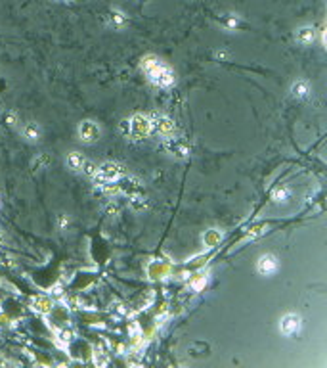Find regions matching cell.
Instances as JSON below:
<instances>
[{"instance_id": "9a60e30c", "label": "cell", "mask_w": 327, "mask_h": 368, "mask_svg": "<svg viewBox=\"0 0 327 368\" xmlns=\"http://www.w3.org/2000/svg\"><path fill=\"white\" fill-rule=\"evenodd\" d=\"M82 169H84V173H86V175H90V177H94V175H96V171H98V167H96L92 161H84V163H82Z\"/></svg>"}, {"instance_id": "ffe728a7", "label": "cell", "mask_w": 327, "mask_h": 368, "mask_svg": "<svg viewBox=\"0 0 327 368\" xmlns=\"http://www.w3.org/2000/svg\"><path fill=\"white\" fill-rule=\"evenodd\" d=\"M142 2H144V0H142Z\"/></svg>"}, {"instance_id": "e0dca14e", "label": "cell", "mask_w": 327, "mask_h": 368, "mask_svg": "<svg viewBox=\"0 0 327 368\" xmlns=\"http://www.w3.org/2000/svg\"><path fill=\"white\" fill-rule=\"evenodd\" d=\"M226 25L231 27V29H233V27H237V20H233V18H228V20H226Z\"/></svg>"}, {"instance_id": "9c48e42d", "label": "cell", "mask_w": 327, "mask_h": 368, "mask_svg": "<svg viewBox=\"0 0 327 368\" xmlns=\"http://www.w3.org/2000/svg\"><path fill=\"white\" fill-rule=\"evenodd\" d=\"M291 96L293 98H297V100H304V98H308L310 96V84L306 82V81H295L293 84H291Z\"/></svg>"}, {"instance_id": "ac0fdd59", "label": "cell", "mask_w": 327, "mask_h": 368, "mask_svg": "<svg viewBox=\"0 0 327 368\" xmlns=\"http://www.w3.org/2000/svg\"><path fill=\"white\" fill-rule=\"evenodd\" d=\"M69 338H71L69 332H61V340H63V342H69Z\"/></svg>"}, {"instance_id": "2e32d148", "label": "cell", "mask_w": 327, "mask_h": 368, "mask_svg": "<svg viewBox=\"0 0 327 368\" xmlns=\"http://www.w3.org/2000/svg\"><path fill=\"white\" fill-rule=\"evenodd\" d=\"M268 230V226L266 225H260V226H254L251 232H249V236L247 238H256V236H260V234H264Z\"/></svg>"}, {"instance_id": "3957f363", "label": "cell", "mask_w": 327, "mask_h": 368, "mask_svg": "<svg viewBox=\"0 0 327 368\" xmlns=\"http://www.w3.org/2000/svg\"><path fill=\"white\" fill-rule=\"evenodd\" d=\"M279 268V261L274 253H264L256 261V272L260 276H274Z\"/></svg>"}, {"instance_id": "30bf717a", "label": "cell", "mask_w": 327, "mask_h": 368, "mask_svg": "<svg viewBox=\"0 0 327 368\" xmlns=\"http://www.w3.org/2000/svg\"><path fill=\"white\" fill-rule=\"evenodd\" d=\"M107 23L113 27V29H123L126 25V16L119 10H111L107 14Z\"/></svg>"}, {"instance_id": "ba28073f", "label": "cell", "mask_w": 327, "mask_h": 368, "mask_svg": "<svg viewBox=\"0 0 327 368\" xmlns=\"http://www.w3.org/2000/svg\"><path fill=\"white\" fill-rule=\"evenodd\" d=\"M21 134L25 136L29 142H37V140H40V136H42V129H40L38 123L29 121V123H25V125L21 127Z\"/></svg>"}, {"instance_id": "d6986e66", "label": "cell", "mask_w": 327, "mask_h": 368, "mask_svg": "<svg viewBox=\"0 0 327 368\" xmlns=\"http://www.w3.org/2000/svg\"><path fill=\"white\" fill-rule=\"evenodd\" d=\"M96 363H100V365H105V357H101V355H98V353H96Z\"/></svg>"}, {"instance_id": "4fadbf2b", "label": "cell", "mask_w": 327, "mask_h": 368, "mask_svg": "<svg viewBox=\"0 0 327 368\" xmlns=\"http://www.w3.org/2000/svg\"><path fill=\"white\" fill-rule=\"evenodd\" d=\"M16 123H18V113H16V111H6V113L2 115V125L14 127Z\"/></svg>"}, {"instance_id": "7a4b0ae2", "label": "cell", "mask_w": 327, "mask_h": 368, "mask_svg": "<svg viewBox=\"0 0 327 368\" xmlns=\"http://www.w3.org/2000/svg\"><path fill=\"white\" fill-rule=\"evenodd\" d=\"M125 169L119 165V163H103L101 167H98L96 171V183L100 184H107V183H115L119 177H123Z\"/></svg>"}, {"instance_id": "8fae6325", "label": "cell", "mask_w": 327, "mask_h": 368, "mask_svg": "<svg viewBox=\"0 0 327 368\" xmlns=\"http://www.w3.org/2000/svg\"><path fill=\"white\" fill-rule=\"evenodd\" d=\"M82 163H84V159H82V154H78V152H71V154L67 156V167H69L71 171H80V169H82Z\"/></svg>"}, {"instance_id": "6da1fadb", "label": "cell", "mask_w": 327, "mask_h": 368, "mask_svg": "<svg viewBox=\"0 0 327 368\" xmlns=\"http://www.w3.org/2000/svg\"><path fill=\"white\" fill-rule=\"evenodd\" d=\"M142 67L148 73V77H150V81L153 84L163 86V88L174 84V71L169 65H165L161 60H157L153 56H148V58L142 60Z\"/></svg>"}, {"instance_id": "277c9868", "label": "cell", "mask_w": 327, "mask_h": 368, "mask_svg": "<svg viewBox=\"0 0 327 368\" xmlns=\"http://www.w3.org/2000/svg\"><path fill=\"white\" fill-rule=\"evenodd\" d=\"M301 328H302L301 316L293 315V313L285 315L283 318H281V322H279V330H281V334H283L285 338H293V336H297V334L301 332Z\"/></svg>"}, {"instance_id": "5bb4252c", "label": "cell", "mask_w": 327, "mask_h": 368, "mask_svg": "<svg viewBox=\"0 0 327 368\" xmlns=\"http://www.w3.org/2000/svg\"><path fill=\"white\" fill-rule=\"evenodd\" d=\"M157 129L163 132V134H169V132L174 131V123L169 121V119H161V123H157Z\"/></svg>"}, {"instance_id": "5b68a950", "label": "cell", "mask_w": 327, "mask_h": 368, "mask_svg": "<svg viewBox=\"0 0 327 368\" xmlns=\"http://www.w3.org/2000/svg\"><path fill=\"white\" fill-rule=\"evenodd\" d=\"M128 123H130V132H132L134 136H138V138L150 136V132L153 131V127H155V123H151L150 119L144 117V115H136V117H132Z\"/></svg>"}, {"instance_id": "8992f818", "label": "cell", "mask_w": 327, "mask_h": 368, "mask_svg": "<svg viewBox=\"0 0 327 368\" xmlns=\"http://www.w3.org/2000/svg\"><path fill=\"white\" fill-rule=\"evenodd\" d=\"M100 127L94 123V121H82L78 125V138L84 142V144H94L96 140H100Z\"/></svg>"}, {"instance_id": "52a82bcc", "label": "cell", "mask_w": 327, "mask_h": 368, "mask_svg": "<svg viewBox=\"0 0 327 368\" xmlns=\"http://www.w3.org/2000/svg\"><path fill=\"white\" fill-rule=\"evenodd\" d=\"M295 41L299 42V44H312L314 41H316V29L310 25H304V27H299L297 31H295Z\"/></svg>"}, {"instance_id": "7c38bea8", "label": "cell", "mask_w": 327, "mask_h": 368, "mask_svg": "<svg viewBox=\"0 0 327 368\" xmlns=\"http://www.w3.org/2000/svg\"><path fill=\"white\" fill-rule=\"evenodd\" d=\"M289 198H291V190L289 188H277L276 192L272 194V200L276 202V204H285V202H289Z\"/></svg>"}]
</instances>
